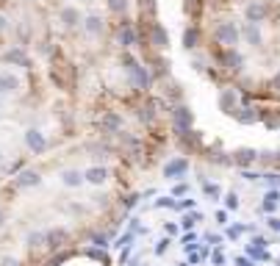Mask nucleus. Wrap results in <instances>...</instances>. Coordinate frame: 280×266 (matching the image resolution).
<instances>
[{"mask_svg":"<svg viewBox=\"0 0 280 266\" xmlns=\"http://www.w3.org/2000/svg\"><path fill=\"white\" fill-rule=\"evenodd\" d=\"M175 144H178V150L183 155H197L205 150V142H203V133L200 130H189V133H180V136H175Z\"/></svg>","mask_w":280,"mask_h":266,"instance_id":"7","label":"nucleus"},{"mask_svg":"<svg viewBox=\"0 0 280 266\" xmlns=\"http://www.w3.org/2000/svg\"><path fill=\"white\" fill-rule=\"evenodd\" d=\"M6 31H9V20H6L3 14H0V36L6 34Z\"/></svg>","mask_w":280,"mask_h":266,"instance_id":"49","label":"nucleus"},{"mask_svg":"<svg viewBox=\"0 0 280 266\" xmlns=\"http://www.w3.org/2000/svg\"><path fill=\"white\" fill-rule=\"evenodd\" d=\"M3 266H20V264L14 261V258H6V261H3Z\"/></svg>","mask_w":280,"mask_h":266,"instance_id":"50","label":"nucleus"},{"mask_svg":"<svg viewBox=\"0 0 280 266\" xmlns=\"http://www.w3.org/2000/svg\"><path fill=\"white\" fill-rule=\"evenodd\" d=\"M86 183H92V186H103V183L108 181V166H89L84 172Z\"/></svg>","mask_w":280,"mask_h":266,"instance_id":"19","label":"nucleus"},{"mask_svg":"<svg viewBox=\"0 0 280 266\" xmlns=\"http://www.w3.org/2000/svg\"><path fill=\"white\" fill-rule=\"evenodd\" d=\"M189 166H192V161H189L186 155H175V158H170V161L164 164V178L167 181H180V178L189 175Z\"/></svg>","mask_w":280,"mask_h":266,"instance_id":"10","label":"nucleus"},{"mask_svg":"<svg viewBox=\"0 0 280 266\" xmlns=\"http://www.w3.org/2000/svg\"><path fill=\"white\" fill-rule=\"evenodd\" d=\"M238 105H241V95H238V89H236V86H233V83L219 86V95H216V108H219L222 114L233 117Z\"/></svg>","mask_w":280,"mask_h":266,"instance_id":"4","label":"nucleus"},{"mask_svg":"<svg viewBox=\"0 0 280 266\" xmlns=\"http://www.w3.org/2000/svg\"><path fill=\"white\" fill-rule=\"evenodd\" d=\"M241 42L250 44V47H263V34H261V25L258 22H244L241 25Z\"/></svg>","mask_w":280,"mask_h":266,"instance_id":"12","label":"nucleus"},{"mask_svg":"<svg viewBox=\"0 0 280 266\" xmlns=\"http://www.w3.org/2000/svg\"><path fill=\"white\" fill-rule=\"evenodd\" d=\"M233 120L238 122V125H255V122H261V117H258V105H238L236 114H233Z\"/></svg>","mask_w":280,"mask_h":266,"instance_id":"14","label":"nucleus"},{"mask_svg":"<svg viewBox=\"0 0 280 266\" xmlns=\"http://www.w3.org/2000/svg\"><path fill=\"white\" fill-rule=\"evenodd\" d=\"M236 266H255V261L250 255H241V258H236Z\"/></svg>","mask_w":280,"mask_h":266,"instance_id":"46","label":"nucleus"},{"mask_svg":"<svg viewBox=\"0 0 280 266\" xmlns=\"http://www.w3.org/2000/svg\"><path fill=\"white\" fill-rule=\"evenodd\" d=\"M106 9H108V14H114V17H128L130 0H106Z\"/></svg>","mask_w":280,"mask_h":266,"instance_id":"23","label":"nucleus"},{"mask_svg":"<svg viewBox=\"0 0 280 266\" xmlns=\"http://www.w3.org/2000/svg\"><path fill=\"white\" fill-rule=\"evenodd\" d=\"M0 161H3V153H0Z\"/></svg>","mask_w":280,"mask_h":266,"instance_id":"55","label":"nucleus"},{"mask_svg":"<svg viewBox=\"0 0 280 266\" xmlns=\"http://www.w3.org/2000/svg\"><path fill=\"white\" fill-rule=\"evenodd\" d=\"M69 244V230L67 227H53V230H47V236H44V247L50 249H61Z\"/></svg>","mask_w":280,"mask_h":266,"instance_id":"13","label":"nucleus"},{"mask_svg":"<svg viewBox=\"0 0 280 266\" xmlns=\"http://www.w3.org/2000/svg\"><path fill=\"white\" fill-rule=\"evenodd\" d=\"M17 86H20V81L11 75V72H0V95H9Z\"/></svg>","mask_w":280,"mask_h":266,"instance_id":"26","label":"nucleus"},{"mask_svg":"<svg viewBox=\"0 0 280 266\" xmlns=\"http://www.w3.org/2000/svg\"><path fill=\"white\" fill-rule=\"evenodd\" d=\"M3 61H9V64H17V67H22V69H28V53L22 50V47H14V50H9V53H3Z\"/></svg>","mask_w":280,"mask_h":266,"instance_id":"22","label":"nucleus"},{"mask_svg":"<svg viewBox=\"0 0 280 266\" xmlns=\"http://www.w3.org/2000/svg\"><path fill=\"white\" fill-rule=\"evenodd\" d=\"M133 239H136V233H133V230H125V233L117 239V247H119V249H122V247H130V244H133Z\"/></svg>","mask_w":280,"mask_h":266,"instance_id":"36","label":"nucleus"},{"mask_svg":"<svg viewBox=\"0 0 280 266\" xmlns=\"http://www.w3.org/2000/svg\"><path fill=\"white\" fill-rule=\"evenodd\" d=\"M170 244H172V241H170V236H164V239L158 241V244H155V255H164V252L170 249Z\"/></svg>","mask_w":280,"mask_h":266,"instance_id":"40","label":"nucleus"},{"mask_svg":"<svg viewBox=\"0 0 280 266\" xmlns=\"http://www.w3.org/2000/svg\"><path fill=\"white\" fill-rule=\"evenodd\" d=\"M164 233H167V236H178V225L167 222V225H164Z\"/></svg>","mask_w":280,"mask_h":266,"instance_id":"47","label":"nucleus"},{"mask_svg":"<svg viewBox=\"0 0 280 266\" xmlns=\"http://www.w3.org/2000/svg\"><path fill=\"white\" fill-rule=\"evenodd\" d=\"M44 236H47V233H28V236H25V244H28L31 249H34V247H42V244H44Z\"/></svg>","mask_w":280,"mask_h":266,"instance_id":"32","label":"nucleus"},{"mask_svg":"<svg viewBox=\"0 0 280 266\" xmlns=\"http://www.w3.org/2000/svg\"><path fill=\"white\" fill-rule=\"evenodd\" d=\"M84 181H86L84 172H78V169H64V172H61V183H64V186H69V189L81 186Z\"/></svg>","mask_w":280,"mask_h":266,"instance_id":"24","label":"nucleus"},{"mask_svg":"<svg viewBox=\"0 0 280 266\" xmlns=\"http://www.w3.org/2000/svg\"><path fill=\"white\" fill-rule=\"evenodd\" d=\"M203 219H205V216L200 214V211H192V214L186 211V214H183V219H180V227H183V230H192V227H194V225H200Z\"/></svg>","mask_w":280,"mask_h":266,"instance_id":"28","label":"nucleus"},{"mask_svg":"<svg viewBox=\"0 0 280 266\" xmlns=\"http://www.w3.org/2000/svg\"><path fill=\"white\" fill-rule=\"evenodd\" d=\"M155 208H172V211H178V200L172 197V194H170V197L164 194V197L155 200Z\"/></svg>","mask_w":280,"mask_h":266,"instance_id":"33","label":"nucleus"},{"mask_svg":"<svg viewBox=\"0 0 280 266\" xmlns=\"http://www.w3.org/2000/svg\"><path fill=\"white\" fill-rule=\"evenodd\" d=\"M266 225H269V230L280 233V216H275V214H272L269 219H266Z\"/></svg>","mask_w":280,"mask_h":266,"instance_id":"44","label":"nucleus"},{"mask_svg":"<svg viewBox=\"0 0 280 266\" xmlns=\"http://www.w3.org/2000/svg\"><path fill=\"white\" fill-rule=\"evenodd\" d=\"M136 203H139V194H125V197H122V203H119V208H122V211H130Z\"/></svg>","mask_w":280,"mask_h":266,"instance_id":"37","label":"nucleus"},{"mask_svg":"<svg viewBox=\"0 0 280 266\" xmlns=\"http://www.w3.org/2000/svg\"><path fill=\"white\" fill-rule=\"evenodd\" d=\"M275 266H280V258H278V261H275Z\"/></svg>","mask_w":280,"mask_h":266,"instance_id":"53","label":"nucleus"},{"mask_svg":"<svg viewBox=\"0 0 280 266\" xmlns=\"http://www.w3.org/2000/svg\"><path fill=\"white\" fill-rule=\"evenodd\" d=\"M214 219H216V225H228V211H216Z\"/></svg>","mask_w":280,"mask_h":266,"instance_id":"48","label":"nucleus"},{"mask_svg":"<svg viewBox=\"0 0 280 266\" xmlns=\"http://www.w3.org/2000/svg\"><path fill=\"white\" fill-rule=\"evenodd\" d=\"M278 3H280V0H278Z\"/></svg>","mask_w":280,"mask_h":266,"instance_id":"56","label":"nucleus"},{"mask_svg":"<svg viewBox=\"0 0 280 266\" xmlns=\"http://www.w3.org/2000/svg\"><path fill=\"white\" fill-rule=\"evenodd\" d=\"M167 117H170V130H172V136L189 133V130L194 128V111H192L186 103L172 105L170 111H167Z\"/></svg>","mask_w":280,"mask_h":266,"instance_id":"2","label":"nucleus"},{"mask_svg":"<svg viewBox=\"0 0 280 266\" xmlns=\"http://www.w3.org/2000/svg\"><path fill=\"white\" fill-rule=\"evenodd\" d=\"M114 36H117L119 50H133V47H139V28H136V20L119 17L117 28H114Z\"/></svg>","mask_w":280,"mask_h":266,"instance_id":"3","label":"nucleus"},{"mask_svg":"<svg viewBox=\"0 0 280 266\" xmlns=\"http://www.w3.org/2000/svg\"><path fill=\"white\" fill-rule=\"evenodd\" d=\"M211 42L222 47H238L241 44V25L236 20H216L211 28Z\"/></svg>","mask_w":280,"mask_h":266,"instance_id":"1","label":"nucleus"},{"mask_svg":"<svg viewBox=\"0 0 280 266\" xmlns=\"http://www.w3.org/2000/svg\"><path fill=\"white\" fill-rule=\"evenodd\" d=\"M250 244H253V247H269L272 241L266 239V236H253V239H250Z\"/></svg>","mask_w":280,"mask_h":266,"instance_id":"43","label":"nucleus"},{"mask_svg":"<svg viewBox=\"0 0 280 266\" xmlns=\"http://www.w3.org/2000/svg\"><path fill=\"white\" fill-rule=\"evenodd\" d=\"M136 17L158 20V0H136Z\"/></svg>","mask_w":280,"mask_h":266,"instance_id":"16","label":"nucleus"},{"mask_svg":"<svg viewBox=\"0 0 280 266\" xmlns=\"http://www.w3.org/2000/svg\"><path fill=\"white\" fill-rule=\"evenodd\" d=\"M203 28H200V22H189V28H183V39H180V44H183V50L186 53H197L200 47H203Z\"/></svg>","mask_w":280,"mask_h":266,"instance_id":"9","label":"nucleus"},{"mask_svg":"<svg viewBox=\"0 0 280 266\" xmlns=\"http://www.w3.org/2000/svg\"><path fill=\"white\" fill-rule=\"evenodd\" d=\"M81 3H94V0H81Z\"/></svg>","mask_w":280,"mask_h":266,"instance_id":"52","label":"nucleus"},{"mask_svg":"<svg viewBox=\"0 0 280 266\" xmlns=\"http://www.w3.org/2000/svg\"><path fill=\"white\" fill-rule=\"evenodd\" d=\"M194 208H197V200H192L189 194L183 200H178V211H194Z\"/></svg>","mask_w":280,"mask_h":266,"instance_id":"38","label":"nucleus"},{"mask_svg":"<svg viewBox=\"0 0 280 266\" xmlns=\"http://www.w3.org/2000/svg\"><path fill=\"white\" fill-rule=\"evenodd\" d=\"M269 89H272V92H275V95L280 97V69L275 72V75H272V81H269Z\"/></svg>","mask_w":280,"mask_h":266,"instance_id":"42","label":"nucleus"},{"mask_svg":"<svg viewBox=\"0 0 280 266\" xmlns=\"http://www.w3.org/2000/svg\"><path fill=\"white\" fill-rule=\"evenodd\" d=\"M84 31L89 36H100L106 31V20L100 14H89V17H84Z\"/></svg>","mask_w":280,"mask_h":266,"instance_id":"20","label":"nucleus"},{"mask_svg":"<svg viewBox=\"0 0 280 266\" xmlns=\"http://www.w3.org/2000/svg\"><path fill=\"white\" fill-rule=\"evenodd\" d=\"M238 175H241V181H247V183L263 181V175H258V172H253V169H238Z\"/></svg>","mask_w":280,"mask_h":266,"instance_id":"35","label":"nucleus"},{"mask_svg":"<svg viewBox=\"0 0 280 266\" xmlns=\"http://www.w3.org/2000/svg\"><path fill=\"white\" fill-rule=\"evenodd\" d=\"M158 86H161V97H164V100H167L170 105L186 103V92H183V83H180V81H175L172 75L161 78V81H158Z\"/></svg>","mask_w":280,"mask_h":266,"instance_id":"8","label":"nucleus"},{"mask_svg":"<svg viewBox=\"0 0 280 266\" xmlns=\"http://www.w3.org/2000/svg\"><path fill=\"white\" fill-rule=\"evenodd\" d=\"M253 230V225H241V222H236V225H230L228 230H225V236H228L230 241H236V239H241L244 233H250Z\"/></svg>","mask_w":280,"mask_h":266,"instance_id":"27","label":"nucleus"},{"mask_svg":"<svg viewBox=\"0 0 280 266\" xmlns=\"http://www.w3.org/2000/svg\"><path fill=\"white\" fill-rule=\"evenodd\" d=\"M189 191H192V186H189L186 181H178L175 186H172V197H186Z\"/></svg>","mask_w":280,"mask_h":266,"instance_id":"34","label":"nucleus"},{"mask_svg":"<svg viewBox=\"0 0 280 266\" xmlns=\"http://www.w3.org/2000/svg\"><path fill=\"white\" fill-rule=\"evenodd\" d=\"M222 200H225V208H228V211H238V205H241V200H238L236 191H228Z\"/></svg>","mask_w":280,"mask_h":266,"instance_id":"31","label":"nucleus"},{"mask_svg":"<svg viewBox=\"0 0 280 266\" xmlns=\"http://www.w3.org/2000/svg\"><path fill=\"white\" fill-rule=\"evenodd\" d=\"M280 208V189H269L261 200V211L263 214H275Z\"/></svg>","mask_w":280,"mask_h":266,"instance_id":"21","label":"nucleus"},{"mask_svg":"<svg viewBox=\"0 0 280 266\" xmlns=\"http://www.w3.org/2000/svg\"><path fill=\"white\" fill-rule=\"evenodd\" d=\"M233 166H236V169H250V166H255V164H258V150H255V147H236V150H233Z\"/></svg>","mask_w":280,"mask_h":266,"instance_id":"11","label":"nucleus"},{"mask_svg":"<svg viewBox=\"0 0 280 266\" xmlns=\"http://www.w3.org/2000/svg\"><path fill=\"white\" fill-rule=\"evenodd\" d=\"M39 183H42V175L36 169H22L17 178H14V186H17V189H31V186H39Z\"/></svg>","mask_w":280,"mask_h":266,"instance_id":"17","label":"nucleus"},{"mask_svg":"<svg viewBox=\"0 0 280 266\" xmlns=\"http://www.w3.org/2000/svg\"><path fill=\"white\" fill-rule=\"evenodd\" d=\"M247 255L253 258V261H272L266 247H253V244H247Z\"/></svg>","mask_w":280,"mask_h":266,"instance_id":"30","label":"nucleus"},{"mask_svg":"<svg viewBox=\"0 0 280 266\" xmlns=\"http://www.w3.org/2000/svg\"><path fill=\"white\" fill-rule=\"evenodd\" d=\"M97 128H100L103 139H111V136H117V133H122V128H125V117H122L119 111H103L100 120H97Z\"/></svg>","mask_w":280,"mask_h":266,"instance_id":"6","label":"nucleus"},{"mask_svg":"<svg viewBox=\"0 0 280 266\" xmlns=\"http://www.w3.org/2000/svg\"><path fill=\"white\" fill-rule=\"evenodd\" d=\"M106 241H108L106 233H94V236H92V244H97V247H106Z\"/></svg>","mask_w":280,"mask_h":266,"instance_id":"45","label":"nucleus"},{"mask_svg":"<svg viewBox=\"0 0 280 266\" xmlns=\"http://www.w3.org/2000/svg\"><path fill=\"white\" fill-rule=\"evenodd\" d=\"M178 266H192V264H178Z\"/></svg>","mask_w":280,"mask_h":266,"instance_id":"54","label":"nucleus"},{"mask_svg":"<svg viewBox=\"0 0 280 266\" xmlns=\"http://www.w3.org/2000/svg\"><path fill=\"white\" fill-rule=\"evenodd\" d=\"M203 194H205V197H211L214 203L225 197V194H222V186H219V183H211V181H203Z\"/></svg>","mask_w":280,"mask_h":266,"instance_id":"29","label":"nucleus"},{"mask_svg":"<svg viewBox=\"0 0 280 266\" xmlns=\"http://www.w3.org/2000/svg\"><path fill=\"white\" fill-rule=\"evenodd\" d=\"M205 241H208L211 247H222V241H225V236H219V233H208V236H205Z\"/></svg>","mask_w":280,"mask_h":266,"instance_id":"41","label":"nucleus"},{"mask_svg":"<svg viewBox=\"0 0 280 266\" xmlns=\"http://www.w3.org/2000/svg\"><path fill=\"white\" fill-rule=\"evenodd\" d=\"M25 144H28V150H31L34 155H42L44 150H47V139H44L39 130L31 128V130H25Z\"/></svg>","mask_w":280,"mask_h":266,"instance_id":"15","label":"nucleus"},{"mask_svg":"<svg viewBox=\"0 0 280 266\" xmlns=\"http://www.w3.org/2000/svg\"><path fill=\"white\" fill-rule=\"evenodd\" d=\"M6 225V214H3V208H0V227Z\"/></svg>","mask_w":280,"mask_h":266,"instance_id":"51","label":"nucleus"},{"mask_svg":"<svg viewBox=\"0 0 280 266\" xmlns=\"http://www.w3.org/2000/svg\"><path fill=\"white\" fill-rule=\"evenodd\" d=\"M211 264H214V266H225V252H222L219 247L211 249Z\"/></svg>","mask_w":280,"mask_h":266,"instance_id":"39","label":"nucleus"},{"mask_svg":"<svg viewBox=\"0 0 280 266\" xmlns=\"http://www.w3.org/2000/svg\"><path fill=\"white\" fill-rule=\"evenodd\" d=\"M208 0H186V14L192 17V22H197V20L203 17V9Z\"/></svg>","mask_w":280,"mask_h":266,"instance_id":"25","label":"nucleus"},{"mask_svg":"<svg viewBox=\"0 0 280 266\" xmlns=\"http://www.w3.org/2000/svg\"><path fill=\"white\" fill-rule=\"evenodd\" d=\"M59 20H61L67 28H75V25H81V22H84V17H81L78 6H64V9L59 11Z\"/></svg>","mask_w":280,"mask_h":266,"instance_id":"18","label":"nucleus"},{"mask_svg":"<svg viewBox=\"0 0 280 266\" xmlns=\"http://www.w3.org/2000/svg\"><path fill=\"white\" fill-rule=\"evenodd\" d=\"M275 14V6H272L269 0H247L244 6V20L247 22H266V20Z\"/></svg>","mask_w":280,"mask_h":266,"instance_id":"5","label":"nucleus"}]
</instances>
